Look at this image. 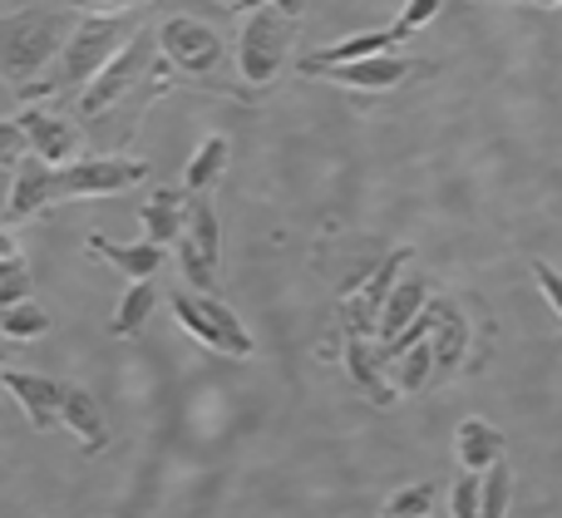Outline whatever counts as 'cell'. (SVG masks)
<instances>
[{
	"instance_id": "cell-1",
	"label": "cell",
	"mask_w": 562,
	"mask_h": 518,
	"mask_svg": "<svg viewBox=\"0 0 562 518\" xmlns=\"http://www.w3.org/2000/svg\"><path fill=\"white\" fill-rule=\"evenodd\" d=\"M173 89H178V75L168 69L164 49H158V30L138 25V35L75 99L79 128H85V138L99 154H124L134 144L144 114L164 94H173Z\"/></svg>"
},
{
	"instance_id": "cell-2",
	"label": "cell",
	"mask_w": 562,
	"mask_h": 518,
	"mask_svg": "<svg viewBox=\"0 0 562 518\" xmlns=\"http://www.w3.org/2000/svg\"><path fill=\"white\" fill-rule=\"evenodd\" d=\"M227 25H233V10L213 5V0H183V5L168 10L164 25H158V49H164L168 69L178 75V85L243 99L233 79H223L227 59H237L227 55Z\"/></svg>"
},
{
	"instance_id": "cell-3",
	"label": "cell",
	"mask_w": 562,
	"mask_h": 518,
	"mask_svg": "<svg viewBox=\"0 0 562 518\" xmlns=\"http://www.w3.org/2000/svg\"><path fill=\"white\" fill-rule=\"evenodd\" d=\"M306 0H233V65L247 99L267 94L291 59Z\"/></svg>"
},
{
	"instance_id": "cell-4",
	"label": "cell",
	"mask_w": 562,
	"mask_h": 518,
	"mask_svg": "<svg viewBox=\"0 0 562 518\" xmlns=\"http://www.w3.org/2000/svg\"><path fill=\"white\" fill-rule=\"evenodd\" d=\"M138 25H144L138 10H85L75 35H69V45L59 49V59L49 65V75L20 85V104H30V99H79L89 79L138 35Z\"/></svg>"
},
{
	"instance_id": "cell-5",
	"label": "cell",
	"mask_w": 562,
	"mask_h": 518,
	"mask_svg": "<svg viewBox=\"0 0 562 518\" xmlns=\"http://www.w3.org/2000/svg\"><path fill=\"white\" fill-rule=\"evenodd\" d=\"M75 5H30V10H15V15H5V25H0V65H5V79L10 85H30V79H40L49 65L59 59V49L69 45V35H75Z\"/></svg>"
},
{
	"instance_id": "cell-6",
	"label": "cell",
	"mask_w": 562,
	"mask_h": 518,
	"mask_svg": "<svg viewBox=\"0 0 562 518\" xmlns=\"http://www.w3.org/2000/svg\"><path fill=\"white\" fill-rule=\"evenodd\" d=\"M173 316L188 336H198L203 346H213V351H223V356L247 361V356L257 351L252 331L243 326V316H237L227 302H217L213 292H173Z\"/></svg>"
},
{
	"instance_id": "cell-7",
	"label": "cell",
	"mask_w": 562,
	"mask_h": 518,
	"mask_svg": "<svg viewBox=\"0 0 562 518\" xmlns=\"http://www.w3.org/2000/svg\"><path fill=\"white\" fill-rule=\"evenodd\" d=\"M178 262H183V277L198 286V292H213L217 277H223V217H217V207L207 193L188 198V223H183V237H178Z\"/></svg>"
},
{
	"instance_id": "cell-8",
	"label": "cell",
	"mask_w": 562,
	"mask_h": 518,
	"mask_svg": "<svg viewBox=\"0 0 562 518\" xmlns=\"http://www.w3.org/2000/svg\"><path fill=\"white\" fill-rule=\"evenodd\" d=\"M154 168L134 154H94V158H69L59 164V203L65 198H114V193H128L134 183Z\"/></svg>"
},
{
	"instance_id": "cell-9",
	"label": "cell",
	"mask_w": 562,
	"mask_h": 518,
	"mask_svg": "<svg viewBox=\"0 0 562 518\" xmlns=\"http://www.w3.org/2000/svg\"><path fill=\"white\" fill-rule=\"evenodd\" d=\"M409 262H415L409 247H390V252L375 262V272L366 277V286H356V292L340 296V331L380 336V312H385L390 292H395V282L405 277Z\"/></svg>"
},
{
	"instance_id": "cell-10",
	"label": "cell",
	"mask_w": 562,
	"mask_h": 518,
	"mask_svg": "<svg viewBox=\"0 0 562 518\" xmlns=\"http://www.w3.org/2000/svg\"><path fill=\"white\" fill-rule=\"evenodd\" d=\"M429 59H415V55H400V49H380V55H366V59H346V65L326 69L321 79L340 89H360V94H390V89L409 85L415 75H429Z\"/></svg>"
},
{
	"instance_id": "cell-11",
	"label": "cell",
	"mask_w": 562,
	"mask_h": 518,
	"mask_svg": "<svg viewBox=\"0 0 562 518\" xmlns=\"http://www.w3.org/2000/svg\"><path fill=\"white\" fill-rule=\"evenodd\" d=\"M55 203H59V164H49V158H40L35 148H30V154L10 168L5 227L30 223V217H40L45 207H55Z\"/></svg>"
},
{
	"instance_id": "cell-12",
	"label": "cell",
	"mask_w": 562,
	"mask_h": 518,
	"mask_svg": "<svg viewBox=\"0 0 562 518\" xmlns=\"http://www.w3.org/2000/svg\"><path fill=\"white\" fill-rule=\"evenodd\" d=\"M340 361H346V375L356 381V391L366 395L370 405H395L400 401V385L390 375V351L380 336H360V331H346L340 341Z\"/></svg>"
},
{
	"instance_id": "cell-13",
	"label": "cell",
	"mask_w": 562,
	"mask_h": 518,
	"mask_svg": "<svg viewBox=\"0 0 562 518\" xmlns=\"http://www.w3.org/2000/svg\"><path fill=\"white\" fill-rule=\"evenodd\" d=\"M429 316H435V331H429V341H435V385L439 381H454L459 371H464L469 361V346H474V331H469V312L454 302V296H435L429 302Z\"/></svg>"
},
{
	"instance_id": "cell-14",
	"label": "cell",
	"mask_w": 562,
	"mask_h": 518,
	"mask_svg": "<svg viewBox=\"0 0 562 518\" xmlns=\"http://www.w3.org/2000/svg\"><path fill=\"white\" fill-rule=\"evenodd\" d=\"M15 124L25 128L30 148H35L40 158H49V164H69V154L79 148V138H85V128L69 124L59 109H45L40 99H30V104H20Z\"/></svg>"
},
{
	"instance_id": "cell-15",
	"label": "cell",
	"mask_w": 562,
	"mask_h": 518,
	"mask_svg": "<svg viewBox=\"0 0 562 518\" xmlns=\"http://www.w3.org/2000/svg\"><path fill=\"white\" fill-rule=\"evenodd\" d=\"M0 381H5V391L15 395V405L25 410L30 430H55L59 405H65V385L49 381V375H35V371H5Z\"/></svg>"
},
{
	"instance_id": "cell-16",
	"label": "cell",
	"mask_w": 562,
	"mask_h": 518,
	"mask_svg": "<svg viewBox=\"0 0 562 518\" xmlns=\"http://www.w3.org/2000/svg\"><path fill=\"white\" fill-rule=\"evenodd\" d=\"M429 302H435V292H429V277L419 272L415 262L405 267V277L395 282V292H390L385 312H380V341H395V336H405L409 326L419 322V316L429 312Z\"/></svg>"
},
{
	"instance_id": "cell-17",
	"label": "cell",
	"mask_w": 562,
	"mask_h": 518,
	"mask_svg": "<svg viewBox=\"0 0 562 518\" xmlns=\"http://www.w3.org/2000/svg\"><path fill=\"white\" fill-rule=\"evenodd\" d=\"M59 420H65V430L75 435L85 454H104L109 450V420H104V405L94 401V391H85V385H65Z\"/></svg>"
},
{
	"instance_id": "cell-18",
	"label": "cell",
	"mask_w": 562,
	"mask_h": 518,
	"mask_svg": "<svg viewBox=\"0 0 562 518\" xmlns=\"http://www.w3.org/2000/svg\"><path fill=\"white\" fill-rule=\"evenodd\" d=\"M85 252H89V257H104V262L114 267V272H124L128 282L164 272V262H168V247H164V243H154V237H144V243H109V237L89 233Z\"/></svg>"
},
{
	"instance_id": "cell-19",
	"label": "cell",
	"mask_w": 562,
	"mask_h": 518,
	"mask_svg": "<svg viewBox=\"0 0 562 518\" xmlns=\"http://www.w3.org/2000/svg\"><path fill=\"white\" fill-rule=\"evenodd\" d=\"M188 188H154V198L144 203V213H138V227H144V237H154V243H178L183 237V223H188Z\"/></svg>"
},
{
	"instance_id": "cell-20",
	"label": "cell",
	"mask_w": 562,
	"mask_h": 518,
	"mask_svg": "<svg viewBox=\"0 0 562 518\" xmlns=\"http://www.w3.org/2000/svg\"><path fill=\"white\" fill-rule=\"evenodd\" d=\"M508 450L504 430H494L488 420H479V415H469V420H459L454 430V460L464 464V470H488V464H498Z\"/></svg>"
},
{
	"instance_id": "cell-21",
	"label": "cell",
	"mask_w": 562,
	"mask_h": 518,
	"mask_svg": "<svg viewBox=\"0 0 562 518\" xmlns=\"http://www.w3.org/2000/svg\"><path fill=\"white\" fill-rule=\"evenodd\" d=\"M385 351H390V346H385ZM435 371H439V361H435V341H429V336H419V341L390 351V375H395L400 395L429 391V385H435Z\"/></svg>"
},
{
	"instance_id": "cell-22",
	"label": "cell",
	"mask_w": 562,
	"mask_h": 518,
	"mask_svg": "<svg viewBox=\"0 0 562 518\" xmlns=\"http://www.w3.org/2000/svg\"><path fill=\"white\" fill-rule=\"evenodd\" d=\"M227 158H233V144H227L223 134H207L203 144H198V154L188 158L183 188H188V193H207V188H213L217 178L227 173Z\"/></svg>"
},
{
	"instance_id": "cell-23",
	"label": "cell",
	"mask_w": 562,
	"mask_h": 518,
	"mask_svg": "<svg viewBox=\"0 0 562 518\" xmlns=\"http://www.w3.org/2000/svg\"><path fill=\"white\" fill-rule=\"evenodd\" d=\"M154 306H158L154 277H138V282L119 296V312H114V322H109V331H114V336H138V331H144V322L154 316Z\"/></svg>"
},
{
	"instance_id": "cell-24",
	"label": "cell",
	"mask_w": 562,
	"mask_h": 518,
	"mask_svg": "<svg viewBox=\"0 0 562 518\" xmlns=\"http://www.w3.org/2000/svg\"><path fill=\"white\" fill-rule=\"evenodd\" d=\"M30 296V267H25V257H20V247H15V237H0V306H15V302H25Z\"/></svg>"
},
{
	"instance_id": "cell-25",
	"label": "cell",
	"mask_w": 562,
	"mask_h": 518,
	"mask_svg": "<svg viewBox=\"0 0 562 518\" xmlns=\"http://www.w3.org/2000/svg\"><path fill=\"white\" fill-rule=\"evenodd\" d=\"M0 331L10 336V341H35V336L49 331V312L40 302H15V306H0Z\"/></svg>"
},
{
	"instance_id": "cell-26",
	"label": "cell",
	"mask_w": 562,
	"mask_h": 518,
	"mask_svg": "<svg viewBox=\"0 0 562 518\" xmlns=\"http://www.w3.org/2000/svg\"><path fill=\"white\" fill-rule=\"evenodd\" d=\"M385 514L390 518H425V514H435V484H405V489H395V494H390V504H385Z\"/></svg>"
},
{
	"instance_id": "cell-27",
	"label": "cell",
	"mask_w": 562,
	"mask_h": 518,
	"mask_svg": "<svg viewBox=\"0 0 562 518\" xmlns=\"http://www.w3.org/2000/svg\"><path fill=\"white\" fill-rule=\"evenodd\" d=\"M508 494H514V474L508 464H488L484 470V518H504L508 514Z\"/></svg>"
},
{
	"instance_id": "cell-28",
	"label": "cell",
	"mask_w": 562,
	"mask_h": 518,
	"mask_svg": "<svg viewBox=\"0 0 562 518\" xmlns=\"http://www.w3.org/2000/svg\"><path fill=\"white\" fill-rule=\"evenodd\" d=\"M439 10H445V0H405V10L395 15V25H390V30H395V40L405 45L409 35H419V30L439 15Z\"/></svg>"
},
{
	"instance_id": "cell-29",
	"label": "cell",
	"mask_w": 562,
	"mask_h": 518,
	"mask_svg": "<svg viewBox=\"0 0 562 518\" xmlns=\"http://www.w3.org/2000/svg\"><path fill=\"white\" fill-rule=\"evenodd\" d=\"M454 518H484V470H469L454 484Z\"/></svg>"
},
{
	"instance_id": "cell-30",
	"label": "cell",
	"mask_w": 562,
	"mask_h": 518,
	"mask_svg": "<svg viewBox=\"0 0 562 518\" xmlns=\"http://www.w3.org/2000/svg\"><path fill=\"white\" fill-rule=\"evenodd\" d=\"M533 282H538V292L548 296V306H553L558 322H562V272L553 262H543V257H538V262H533Z\"/></svg>"
},
{
	"instance_id": "cell-31",
	"label": "cell",
	"mask_w": 562,
	"mask_h": 518,
	"mask_svg": "<svg viewBox=\"0 0 562 518\" xmlns=\"http://www.w3.org/2000/svg\"><path fill=\"white\" fill-rule=\"evenodd\" d=\"M75 10H138V5H154V0H65Z\"/></svg>"
},
{
	"instance_id": "cell-32",
	"label": "cell",
	"mask_w": 562,
	"mask_h": 518,
	"mask_svg": "<svg viewBox=\"0 0 562 518\" xmlns=\"http://www.w3.org/2000/svg\"><path fill=\"white\" fill-rule=\"evenodd\" d=\"M514 5H562V0H514Z\"/></svg>"
}]
</instances>
